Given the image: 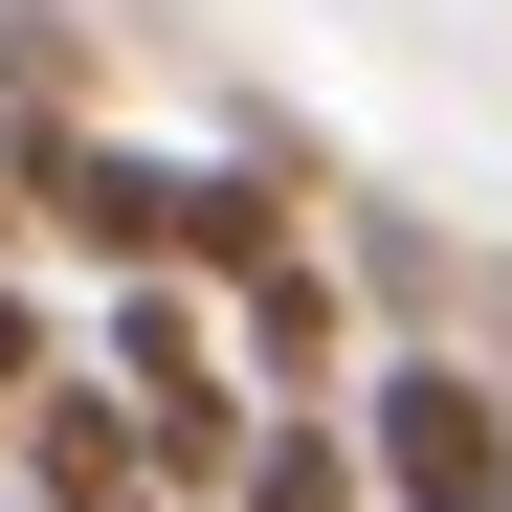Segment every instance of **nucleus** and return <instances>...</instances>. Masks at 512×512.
Masks as SVG:
<instances>
[{"label":"nucleus","instance_id":"f257e3e1","mask_svg":"<svg viewBox=\"0 0 512 512\" xmlns=\"http://www.w3.org/2000/svg\"><path fill=\"white\" fill-rule=\"evenodd\" d=\"M357 446H379V512H512V379H468V357H401L357 379Z\"/></svg>","mask_w":512,"mask_h":512},{"label":"nucleus","instance_id":"f03ea898","mask_svg":"<svg viewBox=\"0 0 512 512\" xmlns=\"http://www.w3.org/2000/svg\"><path fill=\"white\" fill-rule=\"evenodd\" d=\"M223 357H245V379H268V423H312L334 379H379V357H357V290H334V268H312V245H290V268H268V290H223Z\"/></svg>","mask_w":512,"mask_h":512},{"label":"nucleus","instance_id":"7ed1b4c3","mask_svg":"<svg viewBox=\"0 0 512 512\" xmlns=\"http://www.w3.org/2000/svg\"><path fill=\"white\" fill-rule=\"evenodd\" d=\"M23 512H156V446H134L112 379H45L23 401Z\"/></svg>","mask_w":512,"mask_h":512},{"label":"nucleus","instance_id":"20e7f679","mask_svg":"<svg viewBox=\"0 0 512 512\" xmlns=\"http://www.w3.org/2000/svg\"><path fill=\"white\" fill-rule=\"evenodd\" d=\"M245 512H379V446H357V423H268V446H245Z\"/></svg>","mask_w":512,"mask_h":512},{"label":"nucleus","instance_id":"39448f33","mask_svg":"<svg viewBox=\"0 0 512 512\" xmlns=\"http://www.w3.org/2000/svg\"><path fill=\"white\" fill-rule=\"evenodd\" d=\"M0 401H45V290L0 268Z\"/></svg>","mask_w":512,"mask_h":512},{"label":"nucleus","instance_id":"423d86ee","mask_svg":"<svg viewBox=\"0 0 512 512\" xmlns=\"http://www.w3.org/2000/svg\"><path fill=\"white\" fill-rule=\"evenodd\" d=\"M23 223H45V201H23V134H0V245H23Z\"/></svg>","mask_w":512,"mask_h":512},{"label":"nucleus","instance_id":"0eeeda50","mask_svg":"<svg viewBox=\"0 0 512 512\" xmlns=\"http://www.w3.org/2000/svg\"><path fill=\"white\" fill-rule=\"evenodd\" d=\"M0 512H23V490H0Z\"/></svg>","mask_w":512,"mask_h":512}]
</instances>
